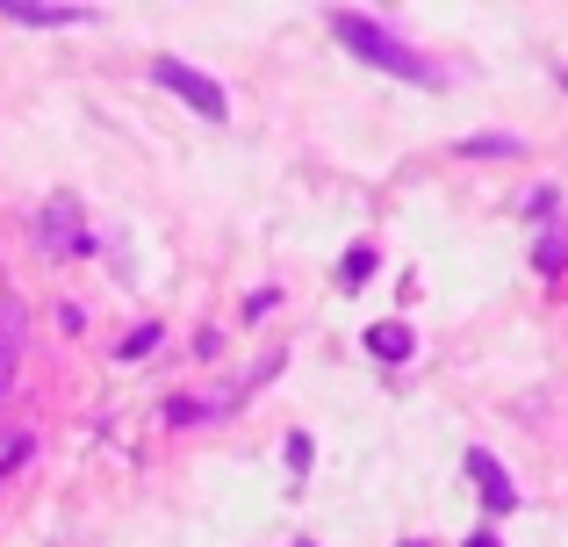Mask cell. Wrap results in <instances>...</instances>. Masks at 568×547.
Segmentation results:
<instances>
[{"label":"cell","mask_w":568,"mask_h":547,"mask_svg":"<svg viewBox=\"0 0 568 547\" xmlns=\"http://www.w3.org/2000/svg\"><path fill=\"white\" fill-rule=\"evenodd\" d=\"M332 37L346 43L353 58H367V65H382V72H396V80H410V87H439L446 72L432 65L425 51H410V43L396 37V29H382V22H367V14H353V8H338L332 14Z\"/></svg>","instance_id":"6da1fadb"},{"label":"cell","mask_w":568,"mask_h":547,"mask_svg":"<svg viewBox=\"0 0 568 547\" xmlns=\"http://www.w3.org/2000/svg\"><path fill=\"white\" fill-rule=\"evenodd\" d=\"M152 80L166 87V94H181V101H187L194 115H216V123H223V115H231V101H223V87L209 80V72L181 65V58H159V65H152Z\"/></svg>","instance_id":"7a4b0ae2"},{"label":"cell","mask_w":568,"mask_h":547,"mask_svg":"<svg viewBox=\"0 0 568 547\" xmlns=\"http://www.w3.org/2000/svg\"><path fill=\"white\" fill-rule=\"evenodd\" d=\"M8 22H22V29H72V22H87L94 8H65V0H8Z\"/></svg>","instance_id":"3957f363"},{"label":"cell","mask_w":568,"mask_h":547,"mask_svg":"<svg viewBox=\"0 0 568 547\" xmlns=\"http://www.w3.org/2000/svg\"><path fill=\"white\" fill-rule=\"evenodd\" d=\"M43 245H51V253H80L87 245V224H80V202L72 195H58L51 210H43Z\"/></svg>","instance_id":"277c9868"},{"label":"cell","mask_w":568,"mask_h":547,"mask_svg":"<svg viewBox=\"0 0 568 547\" xmlns=\"http://www.w3.org/2000/svg\"><path fill=\"white\" fill-rule=\"evenodd\" d=\"M468 483L483 490V505H489V511H511V505H518L511 476H504V468H497V454H483V447L468 454Z\"/></svg>","instance_id":"5b68a950"},{"label":"cell","mask_w":568,"mask_h":547,"mask_svg":"<svg viewBox=\"0 0 568 547\" xmlns=\"http://www.w3.org/2000/svg\"><path fill=\"white\" fill-rule=\"evenodd\" d=\"M14 353H22V303H0V389L14 382Z\"/></svg>","instance_id":"8992f818"},{"label":"cell","mask_w":568,"mask_h":547,"mask_svg":"<svg viewBox=\"0 0 568 547\" xmlns=\"http://www.w3.org/2000/svg\"><path fill=\"white\" fill-rule=\"evenodd\" d=\"M367 346H375L382 361H410L417 338H410V324H375V332H367Z\"/></svg>","instance_id":"52a82bcc"},{"label":"cell","mask_w":568,"mask_h":547,"mask_svg":"<svg viewBox=\"0 0 568 547\" xmlns=\"http://www.w3.org/2000/svg\"><path fill=\"white\" fill-rule=\"evenodd\" d=\"M29 447H37V439H29V433H0V483H8L14 468L29 462Z\"/></svg>","instance_id":"ba28073f"},{"label":"cell","mask_w":568,"mask_h":547,"mask_svg":"<svg viewBox=\"0 0 568 547\" xmlns=\"http://www.w3.org/2000/svg\"><path fill=\"white\" fill-rule=\"evenodd\" d=\"M367 274H375V245H353L346 267H338V281H346V288H367Z\"/></svg>","instance_id":"9c48e42d"},{"label":"cell","mask_w":568,"mask_h":547,"mask_svg":"<svg viewBox=\"0 0 568 547\" xmlns=\"http://www.w3.org/2000/svg\"><path fill=\"white\" fill-rule=\"evenodd\" d=\"M152 346H159V324H138V332H130V338H123L115 353H123V361H144Z\"/></svg>","instance_id":"30bf717a"},{"label":"cell","mask_w":568,"mask_h":547,"mask_svg":"<svg viewBox=\"0 0 568 547\" xmlns=\"http://www.w3.org/2000/svg\"><path fill=\"white\" fill-rule=\"evenodd\" d=\"M460 152H475V159H497V152H518V138H468Z\"/></svg>","instance_id":"8fae6325"},{"label":"cell","mask_w":568,"mask_h":547,"mask_svg":"<svg viewBox=\"0 0 568 547\" xmlns=\"http://www.w3.org/2000/svg\"><path fill=\"white\" fill-rule=\"evenodd\" d=\"M561 260H568V231H561V239H547V245H540V267H547V274H555Z\"/></svg>","instance_id":"7c38bea8"},{"label":"cell","mask_w":568,"mask_h":547,"mask_svg":"<svg viewBox=\"0 0 568 547\" xmlns=\"http://www.w3.org/2000/svg\"><path fill=\"white\" fill-rule=\"evenodd\" d=\"M468 547H497V540H489V534H475V540H468Z\"/></svg>","instance_id":"4fadbf2b"},{"label":"cell","mask_w":568,"mask_h":547,"mask_svg":"<svg viewBox=\"0 0 568 547\" xmlns=\"http://www.w3.org/2000/svg\"><path fill=\"white\" fill-rule=\"evenodd\" d=\"M561 87H568V72H561Z\"/></svg>","instance_id":"5bb4252c"}]
</instances>
